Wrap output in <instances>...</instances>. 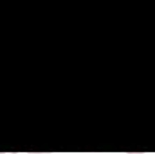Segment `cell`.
Returning a JSON list of instances; mask_svg holds the SVG:
<instances>
[{
    "instance_id": "3",
    "label": "cell",
    "mask_w": 155,
    "mask_h": 154,
    "mask_svg": "<svg viewBox=\"0 0 155 154\" xmlns=\"http://www.w3.org/2000/svg\"><path fill=\"white\" fill-rule=\"evenodd\" d=\"M126 154H144V152H126Z\"/></svg>"
},
{
    "instance_id": "2",
    "label": "cell",
    "mask_w": 155,
    "mask_h": 154,
    "mask_svg": "<svg viewBox=\"0 0 155 154\" xmlns=\"http://www.w3.org/2000/svg\"><path fill=\"white\" fill-rule=\"evenodd\" d=\"M0 154H18V152H0Z\"/></svg>"
},
{
    "instance_id": "1",
    "label": "cell",
    "mask_w": 155,
    "mask_h": 154,
    "mask_svg": "<svg viewBox=\"0 0 155 154\" xmlns=\"http://www.w3.org/2000/svg\"><path fill=\"white\" fill-rule=\"evenodd\" d=\"M27 154H51V152H27Z\"/></svg>"
}]
</instances>
